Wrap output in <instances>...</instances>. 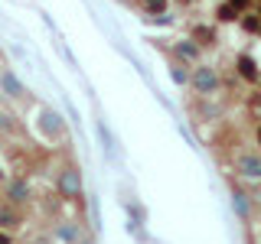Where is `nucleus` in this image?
Here are the masks:
<instances>
[{
    "label": "nucleus",
    "mask_w": 261,
    "mask_h": 244,
    "mask_svg": "<svg viewBox=\"0 0 261 244\" xmlns=\"http://www.w3.org/2000/svg\"><path fill=\"white\" fill-rule=\"evenodd\" d=\"M193 39L199 46H212V43H216V29H212V26H193Z\"/></svg>",
    "instance_id": "ddd939ff"
},
{
    "label": "nucleus",
    "mask_w": 261,
    "mask_h": 244,
    "mask_svg": "<svg viewBox=\"0 0 261 244\" xmlns=\"http://www.w3.org/2000/svg\"><path fill=\"white\" fill-rule=\"evenodd\" d=\"M23 225V215L16 205H0V228L4 231H16V228Z\"/></svg>",
    "instance_id": "6e6552de"
},
{
    "label": "nucleus",
    "mask_w": 261,
    "mask_h": 244,
    "mask_svg": "<svg viewBox=\"0 0 261 244\" xmlns=\"http://www.w3.org/2000/svg\"><path fill=\"white\" fill-rule=\"evenodd\" d=\"M228 7H235V10L239 13H245V10H251V4H255V0H225Z\"/></svg>",
    "instance_id": "f3484780"
},
{
    "label": "nucleus",
    "mask_w": 261,
    "mask_h": 244,
    "mask_svg": "<svg viewBox=\"0 0 261 244\" xmlns=\"http://www.w3.org/2000/svg\"><path fill=\"white\" fill-rule=\"evenodd\" d=\"M190 85H193L202 98H212L219 88H222V78L216 75V69H212V65H199V62H196L193 72H190Z\"/></svg>",
    "instance_id": "f257e3e1"
},
{
    "label": "nucleus",
    "mask_w": 261,
    "mask_h": 244,
    "mask_svg": "<svg viewBox=\"0 0 261 244\" xmlns=\"http://www.w3.org/2000/svg\"><path fill=\"white\" fill-rule=\"evenodd\" d=\"M179 4H193V0H179Z\"/></svg>",
    "instance_id": "aec40b11"
},
{
    "label": "nucleus",
    "mask_w": 261,
    "mask_h": 244,
    "mask_svg": "<svg viewBox=\"0 0 261 244\" xmlns=\"http://www.w3.org/2000/svg\"><path fill=\"white\" fill-rule=\"evenodd\" d=\"M235 169H239L242 179H261V157H251V153H242L235 160Z\"/></svg>",
    "instance_id": "423d86ee"
},
{
    "label": "nucleus",
    "mask_w": 261,
    "mask_h": 244,
    "mask_svg": "<svg viewBox=\"0 0 261 244\" xmlns=\"http://www.w3.org/2000/svg\"><path fill=\"white\" fill-rule=\"evenodd\" d=\"M56 189H59L62 199H72V202H79L82 199V176H79V169L75 166H65L59 179H56Z\"/></svg>",
    "instance_id": "f03ea898"
},
{
    "label": "nucleus",
    "mask_w": 261,
    "mask_h": 244,
    "mask_svg": "<svg viewBox=\"0 0 261 244\" xmlns=\"http://www.w3.org/2000/svg\"><path fill=\"white\" fill-rule=\"evenodd\" d=\"M242 29H245V33H261V13H258V10H255V13L245 10V13H242Z\"/></svg>",
    "instance_id": "f8f14e48"
},
{
    "label": "nucleus",
    "mask_w": 261,
    "mask_h": 244,
    "mask_svg": "<svg viewBox=\"0 0 261 244\" xmlns=\"http://www.w3.org/2000/svg\"><path fill=\"white\" fill-rule=\"evenodd\" d=\"M56 234H59V241H65V244H79L82 241V225L79 222H59Z\"/></svg>",
    "instance_id": "9d476101"
},
{
    "label": "nucleus",
    "mask_w": 261,
    "mask_h": 244,
    "mask_svg": "<svg viewBox=\"0 0 261 244\" xmlns=\"http://www.w3.org/2000/svg\"><path fill=\"white\" fill-rule=\"evenodd\" d=\"M258 13H261V10H258Z\"/></svg>",
    "instance_id": "412c9836"
},
{
    "label": "nucleus",
    "mask_w": 261,
    "mask_h": 244,
    "mask_svg": "<svg viewBox=\"0 0 261 244\" xmlns=\"http://www.w3.org/2000/svg\"><path fill=\"white\" fill-rule=\"evenodd\" d=\"M199 52H202V46L196 43V39H179V43H173V59L176 62L196 65V62H199Z\"/></svg>",
    "instance_id": "20e7f679"
},
{
    "label": "nucleus",
    "mask_w": 261,
    "mask_h": 244,
    "mask_svg": "<svg viewBox=\"0 0 261 244\" xmlns=\"http://www.w3.org/2000/svg\"><path fill=\"white\" fill-rule=\"evenodd\" d=\"M39 130L49 137V140H59L62 137V120H59V114H53V111H39Z\"/></svg>",
    "instance_id": "0eeeda50"
},
{
    "label": "nucleus",
    "mask_w": 261,
    "mask_h": 244,
    "mask_svg": "<svg viewBox=\"0 0 261 244\" xmlns=\"http://www.w3.org/2000/svg\"><path fill=\"white\" fill-rule=\"evenodd\" d=\"M137 4L144 7L150 16H167V7H170V0H137Z\"/></svg>",
    "instance_id": "9b49d317"
},
{
    "label": "nucleus",
    "mask_w": 261,
    "mask_h": 244,
    "mask_svg": "<svg viewBox=\"0 0 261 244\" xmlns=\"http://www.w3.org/2000/svg\"><path fill=\"white\" fill-rule=\"evenodd\" d=\"M235 72H239V78L242 81H261V69H258V59L255 55H248V52H242L239 59H235Z\"/></svg>",
    "instance_id": "39448f33"
},
{
    "label": "nucleus",
    "mask_w": 261,
    "mask_h": 244,
    "mask_svg": "<svg viewBox=\"0 0 261 244\" xmlns=\"http://www.w3.org/2000/svg\"><path fill=\"white\" fill-rule=\"evenodd\" d=\"M4 199H7V205H27V202H33V186H30V179L27 176H13L10 182H7V192H4Z\"/></svg>",
    "instance_id": "7ed1b4c3"
},
{
    "label": "nucleus",
    "mask_w": 261,
    "mask_h": 244,
    "mask_svg": "<svg viewBox=\"0 0 261 244\" xmlns=\"http://www.w3.org/2000/svg\"><path fill=\"white\" fill-rule=\"evenodd\" d=\"M170 75H173V81H179V85H190V65H186V62H173Z\"/></svg>",
    "instance_id": "2eb2a0df"
},
{
    "label": "nucleus",
    "mask_w": 261,
    "mask_h": 244,
    "mask_svg": "<svg viewBox=\"0 0 261 244\" xmlns=\"http://www.w3.org/2000/svg\"><path fill=\"white\" fill-rule=\"evenodd\" d=\"M0 92H4L7 98H13V101H16V98H23V95H27V88H23L20 81H16L13 72H4V75H0Z\"/></svg>",
    "instance_id": "1a4fd4ad"
},
{
    "label": "nucleus",
    "mask_w": 261,
    "mask_h": 244,
    "mask_svg": "<svg viewBox=\"0 0 261 244\" xmlns=\"http://www.w3.org/2000/svg\"><path fill=\"white\" fill-rule=\"evenodd\" d=\"M7 182V173H4V166H0V186H4Z\"/></svg>",
    "instance_id": "a211bd4d"
},
{
    "label": "nucleus",
    "mask_w": 261,
    "mask_h": 244,
    "mask_svg": "<svg viewBox=\"0 0 261 244\" xmlns=\"http://www.w3.org/2000/svg\"><path fill=\"white\" fill-rule=\"evenodd\" d=\"M239 10H235V7H228V4H219V10H216V20L219 23H232V20H239Z\"/></svg>",
    "instance_id": "dca6fc26"
},
{
    "label": "nucleus",
    "mask_w": 261,
    "mask_h": 244,
    "mask_svg": "<svg viewBox=\"0 0 261 244\" xmlns=\"http://www.w3.org/2000/svg\"><path fill=\"white\" fill-rule=\"evenodd\" d=\"M235 211L242 215V222H251V205H248V195L235 192Z\"/></svg>",
    "instance_id": "4468645a"
},
{
    "label": "nucleus",
    "mask_w": 261,
    "mask_h": 244,
    "mask_svg": "<svg viewBox=\"0 0 261 244\" xmlns=\"http://www.w3.org/2000/svg\"><path fill=\"white\" fill-rule=\"evenodd\" d=\"M255 137H258V146H261V124H258V130H255Z\"/></svg>",
    "instance_id": "6ab92c4d"
}]
</instances>
